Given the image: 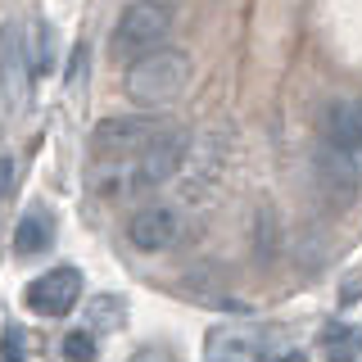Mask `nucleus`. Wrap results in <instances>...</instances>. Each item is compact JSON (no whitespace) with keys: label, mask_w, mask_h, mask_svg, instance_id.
<instances>
[{"label":"nucleus","mask_w":362,"mask_h":362,"mask_svg":"<svg viewBox=\"0 0 362 362\" xmlns=\"http://www.w3.org/2000/svg\"><path fill=\"white\" fill-rule=\"evenodd\" d=\"M190 154V136L186 132H163V141L150 145L136 163H127V177H132V190H150V186H163L181 173Z\"/></svg>","instance_id":"5"},{"label":"nucleus","mask_w":362,"mask_h":362,"mask_svg":"<svg viewBox=\"0 0 362 362\" xmlns=\"http://www.w3.org/2000/svg\"><path fill=\"white\" fill-rule=\"evenodd\" d=\"M326 145H335L362 177V105H339L326 122Z\"/></svg>","instance_id":"8"},{"label":"nucleus","mask_w":362,"mask_h":362,"mask_svg":"<svg viewBox=\"0 0 362 362\" xmlns=\"http://www.w3.org/2000/svg\"><path fill=\"white\" fill-rule=\"evenodd\" d=\"M0 105L5 113H23L28 105V45L14 18L0 23Z\"/></svg>","instance_id":"6"},{"label":"nucleus","mask_w":362,"mask_h":362,"mask_svg":"<svg viewBox=\"0 0 362 362\" xmlns=\"http://www.w3.org/2000/svg\"><path fill=\"white\" fill-rule=\"evenodd\" d=\"M14 177H18L14 158H9V154H0V199H9V195H14Z\"/></svg>","instance_id":"13"},{"label":"nucleus","mask_w":362,"mask_h":362,"mask_svg":"<svg viewBox=\"0 0 362 362\" xmlns=\"http://www.w3.org/2000/svg\"><path fill=\"white\" fill-rule=\"evenodd\" d=\"M276 362H308L303 354H286V358H276Z\"/></svg>","instance_id":"14"},{"label":"nucleus","mask_w":362,"mask_h":362,"mask_svg":"<svg viewBox=\"0 0 362 362\" xmlns=\"http://www.w3.org/2000/svg\"><path fill=\"white\" fill-rule=\"evenodd\" d=\"M0 362H23V331H14V326L5 331V349H0Z\"/></svg>","instance_id":"12"},{"label":"nucleus","mask_w":362,"mask_h":362,"mask_svg":"<svg viewBox=\"0 0 362 362\" xmlns=\"http://www.w3.org/2000/svg\"><path fill=\"white\" fill-rule=\"evenodd\" d=\"M127 240L141 254H168L181 240V213L173 204H141L127 222Z\"/></svg>","instance_id":"7"},{"label":"nucleus","mask_w":362,"mask_h":362,"mask_svg":"<svg viewBox=\"0 0 362 362\" xmlns=\"http://www.w3.org/2000/svg\"><path fill=\"white\" fill-rule=\"evenodd\" d=\"M168 32H173V5L168 0H132L109 32V54L136 64L141 54L163 50Z\"/></svg>","instance_id":"2"},{"label":"nucleus","mask_w":362,"mask_h":362,"mask_svg":"<svg viewBox=\"0 0 362 362\" xmlns=\"http://www.w3.org/2000/svg\"><path fill=\"white\" fill-rule=\"evenodd\" d=\"M163 122L145 118V113H118V118H105L90 136V150H95L100 163H136L150 145L163 141Z\"/></svg>","instance_id":"3"},{"label":"nucleus","mask_w":362,"mask_h":362,"mask_svg":"<svg viewBox=\"0 0 362 362\" xmlns=\"http://www.w3.org/2000/svg\"><path fill=\"white\" fill-rule=\"evenodd\" d=\"M54 245V218L45 209H28L14 226V254L18 258H37Z\"/></svg>","instance_id":"9"},{"label":"nucleus","mask_w":362,"mask_h":362,"mask_svg":"<svg viewBox=\"0 0 362 362\" xmlns=\"http://www.w3.org/2000/svg\"><path fill=\"white\" fill-rule=\"evenodd\" d=\"M64 358L68 362H95V335H90V331H68Z\"/></svg>","instance_id":"11"},{"label":"nucleus","mask_w":362,"mask_h":362,"mask_svg":"<svg viewBox=\"0 0 362 362\" xmlns=\"http://www.w3.org/2000/svg\"><path fill=\"white\" fill-rule=\"evenodd\" d=\"M190 82V59L186 50H150L141 54L136 64H127V100L141 109H158V105H173L181 100V90Z\"/></svg>","instance_id":"1"},{"label":"nucleus","mask_w":362,"mask_h":362,"mask_svg":"<svg viewBox=\"0 0 362 362\" xmlns=\"http://www.w3.org/2000/svg\"><path fill=\"white\" fill-rule=\"evenodd\" d=\"M322 354H326V362H358L362 358V331H354V326H326Z\"/></svg>","instance_id":"10"},{"label":"nucleus","mask_w":362,"mask_h":362,"mask_svg":"<svg viewBox=\"0 0 362 362\" xmlns=\"http://www.w3.org/2000/svg\"><path fill=\"white\" fill-rule=\"evenodd\" d=\"M23 299H28V308L37 317H68L77 303H82V272L77 267L41 272V276L23 290Z\"/></svg>","instance_id":"4"}]
</instances>
